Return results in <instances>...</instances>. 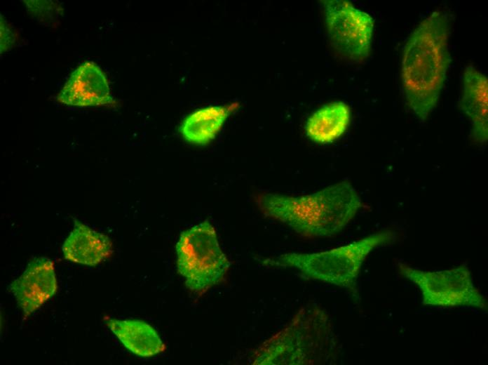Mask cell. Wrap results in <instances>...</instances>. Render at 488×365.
I'll return each mask as SVG.
<instances>
[{
	"instance_id": "obj_2",
	"label": "cell",
	"mask_w": 488,
	"mask_h": 365,
	"mask_svg": "<svg viewBox=\"0 0 488 365\" xmlns=\"http://www.w3.org/2000/svg\"><path fill=\"white\" fill-rule=\"evenodd\" d=\"M257 204L265 216L306 238L338 234L362 206L358 192L348 181L301 196L264 192L259 195Z\"/></svg>"
},
{
	"instance_id": "obj_12",
	"label": "cell",
	"mask_w": 488,
	"mask_h": 365,
	"mask_svg": "<svg viewBox=\"0 0 488 365\" xmlns=\"http://www.w3.org/2000/svg\"><path fill=\"white\" fill-rule=\"evenodd\" d=\"M106 323L123 346L135 355L150 357L165 349L156 330L143 321L107 319Z\"/></svg>"
},
{
	"instance_id": "obj_16",
	"label": "cell",
	"mask_w": 488,
	"mask_h": 365,
	"mask_svg": "<svg viewBox=\"0 0 488 365\" xmlns=\"http://www.w3.org/2000/svg\"><path fill=\"white\" fill-rule=\"evenodd\" d=\"M15 42V36L7 20L1 15V53L9 51Z\"/></svg>"
},
{
	"instance_id": "obj_11",
	"label": "cell",
	"mask_w": 488,
	"mask_h": 365,
	"mask_svg": "<svg viewBox=\"0 0 488 365\" xmlns=\"http://www.w3.org/2000/svg\"><path fill=\"white\" fill-rule=\"evenodd\" d=\"M62 250L66 260L93 266L110 257L113 246L107 235L76 222Z\"/></svg>"
},
{
	"instance_id": "obj_6",
	"label": "cell",
	"mask_w": 488,
	"mask_h": 365,
	"mask_svg": "<svg viewBox=\"0 0 488 365\" xmlns=\"http://www.w3.org/2000/svg\"><path fill=\"white\" fill-rule=\"evenodd\" d=\"M399 267L401 274L419 288L424 305L487 309L485 298L475 286L471 272L464 265L433 272L423 271L405 265H400Z\"/></svg>"
},
{
	"instance_id": "obj_7",
	"label": "cell",
	"mask_w": 488,
	"mask_h": 365,
	"mask_svg": "<svg viewBox=\"0 0 488 365\" xmlns=\"http://www.w3.org/2000/svg\"><path fill=\"white\" fill-rule=\"evenodd\" d=\"M324 2L327 35L334 50L351 62L366 60L371 51L373 18L347 1Z\"/></svg>"
},
{
	"instance_id": "obj_5",
	"label": "cell",
	"mask_w": 488,
	"mask_h": 365,
	"mask_svg": "<svg viewBox=\"0 0 488 365\" xmlns=\"http://www.w3.org/2000/svg\"><path fill=\"white\" fill-rule=\"evenodd\" d=\"M176 253L178 273L187 288L198 295L220 282L230 266L208 220L181 234Z\"/></svg>"
},
{
	"instance_id": "obj_9",
	"label": "cell",
	"mask_w": 488,
	"mask_h": 365,
	"mask_svg": "<svg viewBox=\"0 0 488 365\" xmlns=\"http://www.w3.org/2000/svg\"><path fill=\"white\" fill-rule=\"evenodd\" d=\"M57 99L64 105L79 107L113 102L105 74L92 62L83 63L72 72Z\"/></svg>"
},
{
	"instance_id": "obj_8",
	"label": "cell",
	"mask_w": 488,
	"mask_h": 365,
	"mask_svg": "<svg viewBox=\"0 0 488 365\" xmlns=\"http://www.w3.org/2000/svg\"><path fill=\"white\" fill-rule=\"evenodd\" d=\"M56 289L54 264L44 256L34 258L24 272L8 286L26 317L52 297Z\"/></svg>"
},
{
	"instance_id": "obj_1",
	"label": "cell",
	"mask_w": 488,
	"mask_h": 365,
	"mask_svg": "<svg viewBox=\"0 0 488 365\" xmlns=\"http://www.w3.org/2000/svg\"><path fill=\"white\" fill-rule=\"evenodd\" d=\"M450 20L437 10L411 33L402 57V86L407 105L421 121L437 106L446 79L450 55Z\"/></svg>"
},
{
	"instance_id": "obj_4",
	"label": "cell",
	"mask_w": 488,
	"mask_h": 365,
	"mask_svg": "<svg viewBox=\"0 0 488 365\" xmlns=\"http://www.w3.org/2000/svg\"><path fill=\"white\" fill-rule=\"evenodd\" d=\"M394 235L385 230L329 251L287 253L269 258L266 263L271 266L293 268L308 278L346 288L358 300L357 279L362 263L377 247L392 241Z\"/></svg>"
},
{
	"instance_id": "obj_15",
	"label": "cell",
	"mask_w": 488,
	"mask_h": 365,
	"mask_svg": "<svg viewBox=\"0 0 488 365\" xmlns=\"http://www.w3.org/2000/svg\"><path fill=\"white\" fill-rule=\"evenodd\" d=\"M29 14L40 23L50 26L54 25L62 14L63 9L53 1H24Z\"/></svg>"
},
{
	"instance_id": "obj_14",
	"label": "cell",
	"mask_w": 488,
	"mask_h": 365,
	"mask_svg": "<svg viewBox=\"0 0 488 365\" xmlns=\"http://www.w3.org/2000/svg\"><path fill=\"white\" fill-rule=\"evenodd\" d=\"M229 114L222 106H210L198 109L182 122L180 132L188 142L205 145L213 140Z\"/></svg>"
},
{
	"instance_id": "obj_13",
	"label": "cell",
	"mask_w": 488,
	"mask_h": 365,
	"mask_svg": "<svg viewBox=\"0 0 488 365\" xmlns=\"http://www.w3.org/2000/svg\"><path fill=\"white\" fill-rule=\"evenodd\" d=\"M350 120L351 109L346 102H330L314 111L308 118L306 135L316 143L329 144L346 132Z\"/></svg>"
},
{
	"instance_id": "obj_10",
	"label": "cell",
	"mask_w": 488,
	"mask_h": 365,
	"mask_svg": "<svg viewBox=\"0 0 488 365\" xmlns=\"http://www.w3.org/2000/svg\"><path fill=\"white\" fill-rule=\"evenodd\" d=\"M459 107L470 121L474 141L485 144L488 139V79L472 65L463 71Z\"/></svg>"
},
{
	"instance_id": "obj_3",
	"label": "cell",
	"mask_w": 488,
	"mask_h": 365,
	"mask_svg": "<svg viewBox=\"0 0 488 365\" xmlns=\"http://www.w3.org/2000/svg\"><path fill=\"white\" fill-rule=\"evenodd\" d=\"M337 340L321 309L305 307L283 330L256 351L253 364H316L332 362Z\"/></svg>"
}]
</instances>
